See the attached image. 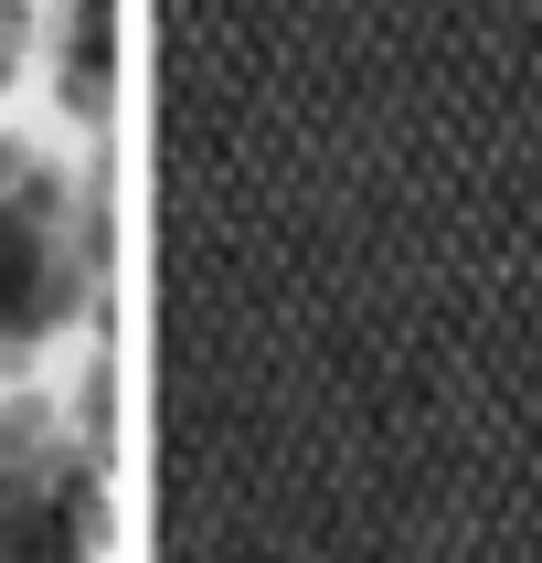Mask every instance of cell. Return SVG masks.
<instances>
[{"label": "cell", "mask_w": 542, "mask_h": 563, "mask_svg": "<svg viewBox=\"0 0 542 563\" xmlns=\"http://www.w3.org/2000/svg\"><path fill=\"white\" fill-rule=\"evenodd\" d=\"M159 563H542V0H159Z\"/></svg>", "instance_id": "1"}, {"label": "cell", "mask_w": 542, "mask_h": 563, "mask_svg": "<svg viewBox=\"0 0 542 563\" xmlns=\"http://www.w3.org/2000/svg\"><path fill=\"white\" fill-rule=\"evenodd\" d=\"M96 277H107V223L75 191L43 139H11L0 128V383L32 373L43 351L96 309Z\"/></svg>", "instance_id": "2"}, {"label": "cell", "mask_w": 542, "mask_h": 563, "mask_svg": "<svg viewBox=\"0 0 542 563\" xmlns=\"http://www.w3.org/2000/svg\"><path fill=\"white\" fill-rule=\"evenodd\" d=\"M118 500H107V446L75 437L43 394L0 405V563H107Z\"/></svg>", "instance_id": "3"}, {"label": "cell", "mask_w": 542, "mask_h": 563, "mask_svg": "<svg viewBox=\"0 0 542 563\" xmlns=\"http://www.w3.org/2000/svg\"><path fill=\"white\" fill-rule=\"evenodd\" d=\"M128 0H54V22H43V54H54V107L86 139H107L118 128V86H128Z\"/></svg>", "instance_id": "4"}, {"label": "cell", "mask_w": 542, "mask_h": 563, "mask_svg": "<svg viewBox=\"0 0 542 563\" xmlns=\"http://www.w3.org/2000/svg\"><path fill=\"white\" fill-rule=\"evenodd\" d=\"M22 54H32V0H0V86L22 75Z\"/></svg>", "instance_id": "5"}]
</instances>
